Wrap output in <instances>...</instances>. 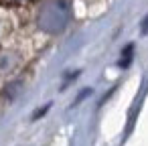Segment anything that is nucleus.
<instances>
[{
    "mask_svg": "<svg viewBox=\"0 0 148 146\" xmlns=\"http://www.w3.org/2000/svg\"><path fill=\"white\" fill-rule=\"evenodd\" d=\"M65 23H67V4L63 0H49L39 14V25L49 33H57L65 27Z\"/></svg>",
    "mask_w": 148,
    "mask_h": 146,
    "instance_id": "obj_1",
    "label": "nucleus"
},
{
    "mask_svg": "<svg viewBox=\"0 0 148 146\" xmlns=\"http://www.w3.org/2000/svg\"><path fill=\"white\" fill-rule=\"evenodd\" d=\"M4 2H10V4H16V2H25V0H4Z\"/></svg>",
    "mask_w": 148,
    "mask_h": 146,
    "instance_id": "obj_2",
    "label": "nucleus"
}]
</instances>
